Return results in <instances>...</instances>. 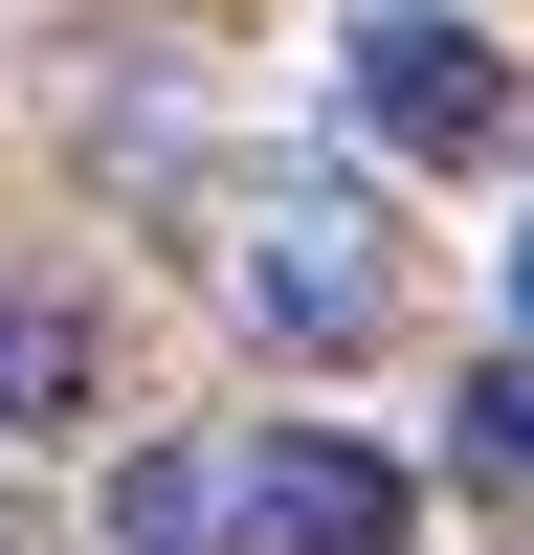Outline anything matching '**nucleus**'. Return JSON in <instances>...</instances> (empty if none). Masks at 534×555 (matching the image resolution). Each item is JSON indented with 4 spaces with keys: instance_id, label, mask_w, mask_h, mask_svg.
Returning a JSON list of instances; mask_svg holds the SVG:
<instances>
[{
    "instance_id": "1",
    "label": "nucleus",
    "mask_w": 534,
    "mask_h": 555,
    "mask_svg": "<svg viewBox=\"0 0 534 555\" xmlns=\"http://www.w3.org/2000/svg\"><path fill=\"white\" fill-rule=\"evenodd\" d=\"M334 67H356V133H379V156H490V133H512V67H490L468 0H379Z\"/></svg>"
},
{
    "instance_id": "2",
    "label": "nucleus",
    "mask_w": 534,
    "mask_h": 555,
    "mask_svg": "<svg viewBox=\"0 0 534 555\" xmlns=\"http://www.w3.org/2000/svg\"><path fill=\"white\" fill-rule=\"evenodd\" d=\"M400 311V267H379V201L356 178H290V201L245 222V334H290V356H356Z\"/></svg>"
},
{
    "instance_id": "3",
    "label": "nucleus",
    "mask_w": 534,
    "mask_h": 555,
    "mask_svg": "<svg viewBox=\"0 0 534 555\" xmlns=\"http://www.w3.org/2000/svg\"><path fill=\"white\" fill-rule=\"evenodd\" d=\"M245 533H290V555H400V467H379V444H267V467H245Z\"/></svg>"
},
{
    "instance_id": "4",
    "label": "nucleus",
    "mask_w": 534,
    "mask_h": 555,
    "mask_svg": "<svg viewBox=\"0 0 534 555\" xmlns=\"http://www.w3.org/2000/svg\"><path fill=\"white\" fill-rule=\"evenodd\" d=\"M112 555H245V467L134 444V467H112Z\"/></svg>"
},
{
    "instance_id": "5",
    "label": "nucleus",
    "mask_w": 534,
    "mask_h": 555,
    "mask_svg": "<svg viewBox=\"0 0 534 555\" xmlns=\"http://www.w3.org/2000/svg\"><path fill=\"white\" fill-rule=\"evenodd\" d=\"M89 400H112V334L67 289H0V423H89Z\"/></svg>"
},
{
    "instance_id": "6",
    "label": "nucleus",
    "mask_w": 534,
    "mask_h": 555,
    "mask_svg": "<svg viewBox=\"0 0 534 555\" xmlns=\"http://www.w3.org/2000/svg\"><path fill=\"white\" fill-rule=\"evenodd\" d=\"M445 444H468L490 512H534V356H468V423H445Z\"/></svg>"
},
{
    "instance_id": "7",
    "label": "nucleus",
    "mask_w": 534,
    "mask_h": 555,
    "mask_svg": "<svg viewBox=\"0 0 534 555\" xmlns=\"http://www.w3.org/2000/svg\"><path fill=\"white\" fill-rule=\"evenodd\" d=\"M512 311H534V222H512Z\"/></svg>"
},
{
    "instance_id": "8",
    "label": "nucleus",
    "mask_w": 534,
    "mask_h": 555,
    "mask_svg": "<svg viewBox=\"0 0 534 555\" xmlns=\"http://www.w3.org/2000/svg\"><path fill=\"white\" fill-rule=\"evenodd\" d=\"M0 555H44V533H23V512H0Z\"/></svg>"
}]
</instances>
